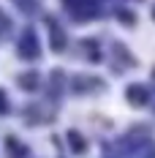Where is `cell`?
<instances>
[{
  "label": "cell",
  "mask_w": 155,
  "mask_h": 158,
  "mask_svg": "<svg viewBox=\"0 0 155 158\" xmlns=\"http://www.w3.org/2000/svg\"><path fill=\"white\" fill-rule=\"evenodd\" d=\"M6 142H8V156H11V158H22V156H25V147H22V142H16L14 136H8Z\"/></svg>",
  "instance_id": "cell-6"
},
{
  "label": "cell",
  "mask_w": 155,
  "mask_h": 158,
  "mask_svg": "<svg viewBox=\"0 0 155 158\" xmlns=\"http://www.w3.org/2000/svg\"><path fill=\"white\" fill-rule=\"evenodd\" d=\"M19 85H22L25 90H35V87H38V82H35V74H25V77L19 79Z\"/></svg>",
  "instance_id": "cell-7"
},
{
  "label": "cell",
  "mask_w": 155,
  "mask_h": 158,
  "mask_svg": "<svg viewBox=\"0 0 155 158\" xmlns=\"http://www.w3.org/2000/svg\"><path fill=\"white\" fill-rule=\"evenodd\" d=\"M114 158H155V147L153 142H136V139H125L117 147V156Z\"/></svg>",
  "instance_id": "cell-1"
},
{
  "label": "cell",
  "mask_w": 155,
  "mask_h": 158,
  "mask_svg": "<svg viewBox=\"0 0 155 158\" xmlns=\"http://www.w3.org/2000/svg\"><path fill=\"white\" fill-rule=\"evenodd\" d=\"M125 95H128V101H133L136 106H141V104L150 101V95H147V90H144L141 85H131V87L125 90Z\"/></svg>",
  "instance_id": "cell-3"
},
{
  "label": "cell",
  "mask_w": 155,
  "mask_h": 158,
  "mask_svg": "<svg viewBox=\"0 0 155 158\" xmlns=\"http://www.w3.org/2000/svg\"><path fill=\"white\" fill-rule=\"evenodd\" d=\"M16 3H19V0H16ZM22 3H25V0H22Z\"/></svg>",
  "instance_id": "cell-9"
},
{
  "label": "cell",
  "mask_w": 155,
  "mask_h": 158,
  "mask_svg": "<svg viewBox=\"0 0 155 158\" xmlns=\"http://www.w3.org/2000/svg\"><path fill=\"white\" fill-rule=\"evenodd\" d=\"M19 55L27 57V60L38 57V41H35V33L33 30H27L22 38H19Z\"/></svg>",
  "instance_id": "cell-2"
},
{
  "label": "cell",
  "mask_w": 155,
  "mask_h": 158,
  "mask_svg": "<svg viewBox=\"0 0 155 158\" xmlns=\"http://www.w3.org/2000/svg\"><path fill=\"white\" fill-rule=\"evenodd\" d=\"M68 142H71V150L74 153H84V147H87L79 131H68Z\"/></svg>",
  "instance_id": "cell-5"
},
{
  "label": "cell",
  "mask_w": 155,
  "mask_h": 158,
  "mask_svg": "<svg viewBox=\"0 0 155 158\" xmlns=\"http://www.w3.org/2000/svg\"><path fill=\"white\" fill-rule=\"evenodd\" d=\"M49 25H52V49H55V52H60V49L65 47V35H63V30L55 25V22H49Z\"/></svg>",
  "instance_id": "cell-4"
},
{
  "label": "cell",
  "mask_w": 155,
  "mask_h": 158,
  "mask_svg": "<svg viewBox=\"0 0 155 158\" xmlns=\"http://www.w3.org/2000/svg\"><path fill=\"white\" fill-rule=\"evenodd\" d=\"M0 112H6V93L0 90Z\"/></svg>",
  "instance_id": "cell-8"
}]
</instances>
